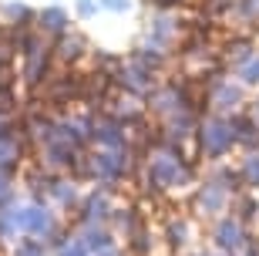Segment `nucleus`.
Wrapping results in <instances>:
<instances>
[{
  "label": "nucleus",
  "mask_w": 259,
  "mask_h": 256,
  "mask_svg": "<svg viewBox=\"0 0 259 256\" xmlns=\"http://www.w3.org/2000/svg\"><path fill=\"white\" fill-rule=\"evenodd\" d=\"M14 95H10V88L7 85H0V115H14Z\"/></svg>",
  "instance_id": "9"
},
{
  "label": "nucleus",
  "mask_w": 259,
  "mask_h": 256,
  "mask_svg": "<svg viewBox=\"0 0 259 256\" xmlns=\"http://www.w3.org/2000/svg\"><path fill=\"white\" fill-rule=\"evenodd\" d=\"M24 223H27L34 233H44V226H48V216H44L40 209H27V212H24Z\"/></svg>",
  "instance_id": "7"
},
{
  "label": "nucleus",
  "mask_w": 259,
  "mask_h": 256,
  "mask_svg": "<svg viewBox=\"0 0 259 256\" xmlns=\"http://www.w3.org/2000/svg\"><path fill=\"white\" fill-rule=\"evenodd\" d=\"M121 78L128 81V88H132L135 95H138V91H148V75H145V71H138V64L121 67Z\"/></svg>",
  "instance_id": "4"
},
{
  "label": "nucleus",
  "mask_w": 259,
  "mask_h": 256,
  "mask_svg": "<svg viewBox=\"0 0 259 256\" xmlns=\"http://www.w3.org/2000/svg\"><path fill=\"white\" fill-rule=\"evenodd\" d=\"M14 159H17V142L4 135V138H0V169H7Z\"/></svg>",
  "instance_id": "6"
},
{
  "label": "nucleus",
  "mask_w": 259,
  "mask_h": 256,
  "mask_svg": "<svg viewBox=\"0 0 259 256\" xmlns=\"http://www.w3.org/2000/svg\"><path fill=\"white\" fill-rule=\"evenodd\" d=\"M37 27L44 30V34H64L67 30V10L61 7H48V10H40L37 14Z\"/></svg>",
  "instance_id": "3"
},
{
  "label": "nucleus",
  "mask_w": 259,
  "mask_h": 256,
  "mask_svg": "<svg viewBox=\"0 0 259 256\" xmlns=\"http://www.w3.org/2000/svg\"><path fill=\"white\" fill-rule=\"evenodd\" d=\"M232 142H236V128L229 118H209L202 125V145L209 152H226Z\"/></svg>",
  "instance_id": "1"
},
{
  "label": "nucleus",
  "mask_w": 259,
  "mask_h": 256,
  "mask_svg": "<svg viewBox=\"0 0 259 256\" xmlns=\"http://www.w3.org/2000/svg\"><path fill=\"white\" fill-rule=\"evenodd\" d=\"M81 51H84V41L74 38V34H67V38L61 41V61H74Z\"/></svg>",
  "instance_id": "5"
},
{
  "label": "nucleus",
  "mask_w": 259,
  "mask_h": 256,
  "mask_svg": "<svg viewBox=\"0 0 259 256\" xmlns=\"http://www.w3.org/2000/svg\"><path fill=\"white\" fill-rule=\"evenodd\" d=\"M30 17H34V10L27 7V4H20V0H7L4 7H0V20L4 24H10V27H27Z\"/></svg>",
  "instance_id": "2"
},
{
  "label": "nucleus",
  "mask_w": 259,
  "mask_h": 256,
  "mask_svg": "<svg viewBox=\"0 0 259 256\" xmlns=\"http://www.w3.org/2000/svg\"><path fill=\"white\" fill-rule=\"evenodd\" d=\"M215 95H222V101H219V108H232V104L239 101V88L236 85H222Z\"/></svg>",
  "instance_id": "8"
},
{
  "label": "nucleus",
  "mask_w": 259,
  "mask_h": 256,
  "mask_svg": "<svg viewBox=\"0 0 259 256\" xmlns=\"http://www.w3.org/2000/svg\"><path fill=\"white\" fill-rule=\"evenodd\" d=\"M105 10H115V14H125L128 7H132V0H98Z\"/></svg>",
  "instance_id": "10"
}]
</instances>
